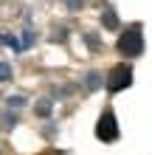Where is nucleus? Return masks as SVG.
<instances>
[{"label":"nucleus","mask_w":152,"mask_h":155,"mask_svg":"<svg viewBox=\"0 0 152 155\" xmlns=\"http://www.w3.org/2000/svg\"><path fill=\"white\" fill-rule=\"evenodd\" d=\"M118 54L121 57H138L141 51H144V37H141V28L138 25H132L130 31H124V37L118 40Z\"/></svg>","instance_id":"obj_1"},{"label":"nucleus","mask_w":152,"mask_h":155,"mask_svg":"<svg viewBox=\"0 0 152 155\" xmlns=\"http://www.w3.org/2000/svg\"><path fill=\"white\" fill-rule=\"evenodd\" d=\"M130 85H132V71H130V65H115L110 71V76H107V90H110V93H118V90L130 87Z\"/></svg>","instance_id":"obj_2"},{"label":"nucleus","mask_w":152,"mask_h":155,"mask_svg":"<svg viewBox=\"0 0 152 155\" xmlns=\"http://www.w3.org/2000/svg\"><path fill=\"white\" fill-rule=\"evenodd\" d=\"M96 138H99V141H115V138H118V124H115L113 110L102 113L99 124H96Z\"/></svg>","instance_id":"obj_3"},{"label":"nucleus","mask_w":152,"mask_h":155,"mask_svg":"<svg viewBox=\"0 0 152 155\" xmlns=\"http://www.w3.org/2000/svg\"><path fill=\"white\" fill-rule=\"evenodd\" d=\"M102 23L107 25V28H118V20H115V14H113V8H107L104 17H102Z\"/></svg>","instance_id":"obj_4"},{"label":"nucleus","mask_w":152,"mask_h":155,"mask_svg":"<svg viewBox=\"0 0 152 155\" xmlns=\"http://www.w3.org/2000/svg\"><path fill=\"white\" fill-rule=\"evenodd\" d=\"M0 79H11V68H8V65H3V62H0Z\"/></svg>","instance_id":"obj_5"},{"label":"nucleus","mask_w":152,"mask_h":155,"mask_svg":"<svg viewBox=\"0 0 152 155\" xmlns=\"http://www.w3.org/2000/svg\"><path fill=\"white\" fill-rule=\"evenodd\" d=\"M79 3H82V0H68V6H70V8H76Z\"/></svg>","instance_id":"obj_6"}]
</instances>
